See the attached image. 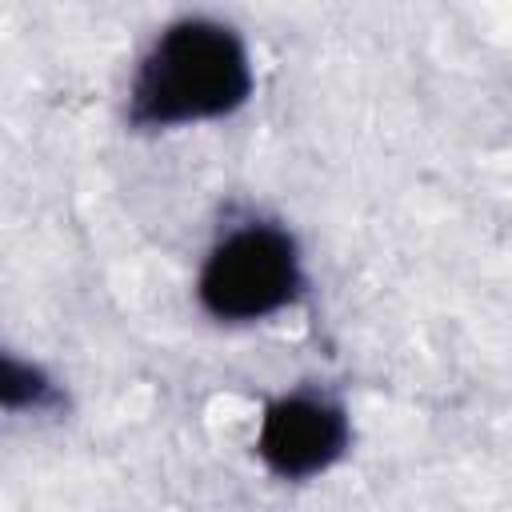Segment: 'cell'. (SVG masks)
Here are the masks:
<instances>
[{"label": "cell", "mask_w": 512, "mask_h": 512, "mask_svg": "<svg viewBox=\"0 0 512 512\" xmlns=\"http://www.w3.org/2000/svg\"><path fill=\"white\" fill-rule=\"evenodd\" d=\"M56 388L52 380L36 368V364H24L16 356H4V376H0V400L8 412H20V408H44L52 404Z\"/></svg>", "instance_id": "cell-4"}, {"label": "cell", "mask_w": 512, "mask_h": 512, "mask_svg": "<svg viewBox=\"0 0 512 512\" xmlns=\"http://www.w3.org/2000/svg\"><path fill=\"white\" fill-rule=\"evenodd\" d=\"M352 428L348 412L324 392H284L264 404L256 424V456L260 464L288 484L324 476L348 452Z\"/></svg>", "instance_id": "cell-3"}, {"label": "cell", "mask_w": 512, "mask_h": 512, "mask_svg": "<svg viewBox=\"0 0 512 512\" xmlns=\"http://www.w3.org/2000/svg\"><path fill=\"white\" fill-rule=\"evenodd\" d=\"M304 292L300 244L276 220L224 228L196 272V304L216 324H260L292 308Z\"/></svg>", "instance_id": "cell-2"}, {"label": "cell", "mask_w": 512, "mask_h": 512, "mask_svg": "<svg viewBox=\"0 0 512 512\" xmlns=\"http://www.w3.org/2000/svg\"><path fill=\"white\" fill-rule=\"evenodd\" d=\"M252 56L244 36L212 16H180L136 60L128 84V124L168 132L224 120L252 96Z\"/></svg>", "instance_id": "cell-1"}]
</instances>
